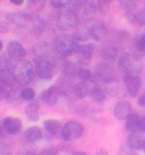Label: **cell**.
I'll list each match as a JSON object with an SVG mask.
<instances>
[{
  "label": "cell",
  "mask_w": 145,
  "mask_h": 155,
  "mask_svg": "<svg viewBox=\"0 0 145 155\" xmlns=\"http://www.w3.org/2000/svg\"><path fill=\"white\" fill-rule=\"evenodd\" d=\"M79 44L72 36L60 34L54 39V48L60 55L70 56L78 51Z\"/></svg>",
  "instance_id": "obj_1"
},
{
  "label": "cell",
  "mask_w": 145,
  "mask_h": 155,
  "mask_svg": "<svg viewBox=\"0 0 145 155\" xmlns=\"http://www.w3.org/2000/svg\"><path fill=\"white\" fill-rule=\"evenodd\" d=\"M35 70L33 64L29 60L23 59L15 67V75H16L17 83L19 85L27 87L34 81L35 78Z\"/></svg>",
  "instance_id": "obj_2"
},
{
  "label": "cell",
  "mask_w": 145,
  "mask_h": 155,
  "mask_svg": "<svg viewBox=\"0 0 145 155\" xmlns=\"http://www.w3.org/2000/svg\"><path fill=\"white\" fill-rule=\"evenodd\" d=\"M79 21L78 15L74 10L61 9L56 16V27L59 31L66 32L77 27Z\"/></svg>",
  "instance_id": "obj_3"
},
{
  "label": "cell",
  "mask_w": 145,
  "mask_h": 155,
  "mask_svg": "<svg viewBox=\"0 0 145 155\" xmlns=\"http://www.w3.org/2000/svg\"><path fill=\"white\" fill-rule=\"evenodd\" d=\"M35 72L41 79L51 80L54 75V64L47 56H37L35 58Z\"/></svg>",
  "instance_id": "obj_4"
},
{
  "label": "cell",
  "mask_w": 145,
  "mask_h": 155,
  "mask_svg": "<svg viewBox=\"0 0 145 155\" xmlns=\"http://www.w3.org/2000/svg\"><path fill=\"white\" fill-rule=\"evenodd\" d=\"M84 134V127L77 120H69L61 128V137L66 141L77 140L82 137Z\"/></svg>",
  "instance_id": "obj_5"
},
{
  "label": "cell",
  "mask_w": 145,
  "mask_h": 155,
  "mask_svg": "<svg viewBox=\"0 0 145 155\" xmlns=\"http://www.w3.org/2000/svg\"><path fill=\"white\" fill-rule=\"evenodd\" d=\"M120 68L124 73H136L141 69V61L138 56L131 55L125 52L120 55L119 59Z\"/></svg>",
  "instance_id": "obj_6"
},
{
  "label": "cell",
  "mask_w": 145,
  "mask_h": 155,
  "mask_svg": "<svg viewBox=\"0 0 145 155\" xmlns=\"http://www.w3.org/2000/svg\"><path fill=\"white\" fill-rule=\"evenodd\" d=\"M74 10H78L76 14L78 15L79 20L83 22H89L95 16L96 9L88 0H76V6Z\"/></svg>",
  "instance_id": "obj_7"
},
{
  "label": "cell",
  "mask_w": 145,
  "mask_h": 155,
  "mask_svg": "<svg viewBox=\"0 0 145 155\" xmlns=\"http://www.w3.org/2000/svg\"><path fill=\"white\" fill-rule=\"evenodd\" d=\"M95 75L100 81L109 83L117 79V74L114 67L108 62H100L95 67Z\"/></svg>",
  "instance_id": "obj_8"
},
{
  "label": "cell",
  "mask_w": 145,
  "mask_h": 155,
  "mask_svg": "<svg viewBox=\"0 0 145 155\" xmlns=\"http://www.w3.org/2000/svg\"><path fill=\"white\" fill-rule=\"evenodd\" d=\"M124 84L127 92L130 95L132 98L137 96V94L139 93V90L141 88V80L140 78L132 73H125L124 77Z\"/></svg>",
  "instance_id": "obj_9"
},
{
  "label": "cell",
  "mask_w": 145,
  "mask_h": 155,
  "mask_svg": "<svg viewBox=\"0 0 145 155\" xmlns=\"http://www.w3.org/2000/svg\"><path fill=\"white\" fill-rule=\"evenodd\" d=\"M7 54L9 58L17 61H21L26 56V50L25 48L17 41H11L7 45Z\"/></svg>",
  "instance_id": "obj_10"
},
{
  "label": "cell",
  "mask_w": 145,
  "mask_h": 155,
  "mask_svg": "<svg viewBox=\"0 0 145 155\" xmlns=\"http://www.w3.org/2000/svg\"><path fill=\"white\" fill-rule=\"evenodd\" d=\"M2 127L7 134L15 135V134H19L22 131L23 124L20 119L13 118V117H8V118H5L3 120Z\"/></svg>",
  "instance_id": "obj_11"
},
{
  "label": "cell",
  "mask_w": 145,
  "mask_h": 155,
  "mask_svg": "<svg viewBox=\"0 0 145 155\" xmlns=\"http://www.w3.org/2000/svg\"><path fill=\"white\" fill-rule=\"evenodd\" d=\"M89 32H90V37L96 41H104L109 34L107 26L104 23H102V22H97V23L90 26Z\"/></svg>",
  "instance_id": "obj_12"
},
{
  "label": "cell",
  "mask_w": 145,
  "mask_h": 155,
  "mask_svg": "<svg viewBox=\"0 0 145 155\" xmlns=\"http://www.w3.org/2000/svg\"><path fill=\"white\" fill-rule=\"evenodd\" d=\"M132 114V107L130 103L127 101H120L119 103L114 106V115L117 119L120 120H127L129 116Z\"/></svg>",
  "instance_id": "obj_13"
},
{
  "label": "cell",
  "mask_w": 145,
  "mask_h": 155,
  "mask_svg": "<svg viewBox=\"0 0 145 155\" xmlns=\"http://www.w3.org/2000/svg\"><path fill=\"white\" fill-rule=\"evenodd\" d=\"M17 84L16 75L7 67L0 68V85L5 88H12Z\"/></svg>",
  "instance_id": "obj_14"
},
{
  "label": "cell",
  "mask_w": 145,
  "mask_h": 155,
  "mask_svg": "<svg viewBox=\"0 0 145 155\" xmlns=\"http://www.w3.org/2000/svg\"><path fill=\"white\" fill-rule=\"evenodd\" d=\"M95 47L92 44H83L79 45L78 51L75 54H77L78 60L81 63H87L89 62L93 58Z\"/></svg>",
  "instance_id": "obj_15"
},
{
  "label": "cell",
  "mask_w": 145,
  "mask_h": 155,
  "mask_svg": "<svg viewBox=\"0 0 145 155\" xmlns=\"http://www.w3.org/2000/svg\"><path fill=\"white\" fill-rule=\"evenodd\" d=\"M58 96H59L58 88H56L54 86H51L43 92V94L41 95V101L44 105L53 106L55 105L57 100H58Z\"/></svg>",
  "instance_id": "obj_16"
},
{
  "label": "cell",
  "mask_w": 145,
  "mask_h": 155,
  "mask_svg": "<svg viewBox=\"0 0 145 155\" xmlns=\"http://www.w3.org/2000/svg\"><path fill=\"white\" fill-rule=\"evenodd\" d=\"M7 21L16 26H25L28 22L32 20V16L28 13L22 12H12L6 15Z\"/></svg>",
  "instance_id": "obj_17"
},
{
  "label": "cell",
  "mask_w": 145,
  "mask_h": 155,
  "mask_svg": "<svg viewBox=\"0 0 145 155\" xmlns=\"http://www.w3.org/2000/svg\"><path fill=\"white\" fill-rule=\"evenodd\" d=\"M145 143V138L141 134V131L131 132V134L128 137L127 145L132 150H141L143 148Z\"/></svg>",
  "instance_id": "obj_18"
},
{
  "label": "cell",
  "mask_w": 145,
  "mask_h": 155,
  "mask_svg": "<svg viewBox=\"0 0 145 155\" xmlns=\"http://www.w3.org/2000/svg\"><path fill=\"white\" fill-rule=\"evenodd\" d=\"M24 138L28 143H36L43 138V130L39 127H31L25 131Z\"/></svg>",
  "instance_id": "obj_19"
},
{
  "label": "cell",
  "mask_w": 145,
  "mask_h": 155,
  "mask_svg": "<svg viewBox=\"0 0 145 155\" xmlns=\"http://www.w3.org/2000/svg\"><path fill=\"white\" fill-rule=\"evenodd\" d=\"M89 83L91 82L82 80L75 84V86L73 87V93L78 99H84V98L89 96L91 90V86Z\"/></svg>",
  "instance_id": "obj_20"
},
{
  "label": "cell",
  "mask_w": 145,
  "mask_h": 155,
  "mask_svg": "<svg viewBox=\"0 0 145 155\" xmlns=\"http://www.w3.org/2000/svg\"><path fill=\"white\" fill-rule=\"evenodd\" d=\"M39 112H40V105L37 102H31L25 108L26 115L29 118V120H32V122H37L40 119Z\"/></svg>",
  "instance_id": "obj_21"
},
{
  "label": "cell",
  "mask_w": 145,
  "mask_h": 155,
  "mask_svg": "<svg viewBox=\"0 0 145 155\" xmlns=\"http://www.w3.org/2000/svg\"><path fill=\"white\" fill-rule=\"evenodd\" d=\"M101 55L107 61H114L116 60L117 56V51L112 45H105L104 47L101 48Z\"/></svg>",
  "instance_id": "obj_22"
},
{
  "label": "cell",
  "mask_w": 145,
  "mask_h": 155,
  "mask_svg": "<svg viewBox=\"0 0 145 155\" xmlns=\"http://www.w3.org/2000/svg\"><path fill=\"white\" fill-rule=\"evenodd\" d=\"M105 85H106V89H105L106 92L109 93L110 95L117 98H120L123 95V86L117 81V79L109 83H106Z\"/></svg>",
  "instance_id": "obj_23"
},
{
  "label": "cell",
  "mask_w": 145,
  "mask_h": 155,
  "mask_svg": "<svg viewBox=\"0 0 145 155\" xmlns=\"http://www.w3.org/2000/svg\"><path fill=\"white\" fill-rule=\"evenodd\" d=\"M89 95L91 99L96 102V103H102L106 99V90L102 88L101 86L94 85L93 87H91Z\"/></svg>",
  "instance_id": "obj_24"
},
{
  "label": "cell",
  "mask_w": 145,
  "mask_h": 155,
  "mask_svg": "<svg viewBox=\"0 0 145 155\" xmlns=\"http://www.w3.org/2000/svg\"><path fill=\"white\" fill-rule=\"evenodd\" d=\"M140 117L136 113H132V114L127 119V124H125V127L127 130L130 132L139 131V120Z\"/></svg>",
  "instance_id": "obj_25"
},
{
  "label": "cell",
  "mask_w": 145,
  "mask_h": 155,
  "mask_svg": "<svg viewBox=\"0 0 145 155\" xmlns=\"http://www.w3.org/2000/svg\"><path fill=\"white\" fill-rule=\"evenodd\" d=\"M44 127L45 130L51 134H57L60 131L61 132V124L57 120H48L44 123Z\"/></svg>",
  "instance_id": "obj_26"
},
{
  "label": "cell",
  "mask_w": 145,
  "mask_h": 155,
  "mask_svg": "<svg viewBox=\"0 0 145 155\" xmlns=\"http://www.w3.org/2000/svg\"><path fill=\"white\" fill-rule=\"evenodd\" d=\"M51 5L57 10L72 9L76 6V0H51Z\"/></svg>",
  "instance_id": "obj_27"
},
{
  "label": "cell",
  "mask_w": 145,
  "mask_h": 155,
  "mask_svg": "<svg viewBox=\"0 0 145 155\" xmlns=\"http://www.w3.org/2000/svg\"><path fill=\"white\" fill-rule=\"evenodd\" d=\"M72 37L77 41H87L90 39V32H89V28H78L76 29Z\"/></svg>",
  "instance_id": "obj_28"
},
{
  "label": "cell",
  "mask_w": 145,
  "mask_h": 155,
  "mask_svg": "<svg viewBox=\"0 0 145 155\" xmlns=\"http://www.w3.org/2000/svg\"><path fill=\"white\" fill-rule=\"evenodd\" d=\"M7 100H8L9 103H20V102L23 100V98L21 96V91H19L18 89L15 88V86L10 88V91L8 92V95H7Z\"/></svg>",
  "instance_id": "obj_29"
},
{
  "label": "cell",
  "mask_w": 145,
  "mask_h": 155,
  "mask_svg": "<svg viewBox=\"0 0 145 155\" xmlns=\"http://www.w3.org/2000/svg\"><path fill=\"white\" fill-rule=\"evenodd\" d=\"M135 48L140 54L145 55V34H140L135 38Z\"/></svg>",
  "instance_id": "obj_30"
},
{
  "label": "cell",
  "mask_w": 145,
  "mask_h": 155,
  "mask_svg": "<svg viewBox=\"0 0 145 155\" xmlns=\"http://www.w3.org/2000/svg\"><path fill=\"white\" fill-rule=\"evenodd\" d=\"M78 77L84 81H88V82H93L94 81V77L93 74L90 70L86 69V68H80L78 71Z\"/></svg>",
  "instance_id": "obj_31"
},
{
  "label": "cell",
  "mask_w": 145,
  "mask_h": 155,
  "mask_svg": "<svg viewBox=\"0 0 145 155\" xmlns=\"http://www.w3.org/2000/svg\"><path fill=\"white\" fill-rule=\"evenodd\" d=\"M21 96L23 98V100L26 101H31L33 100L36 96V93L34 91L33 88H30V87H25L24 89L21 91Z\"/></svg>",
  "instance_id": "obj_32"
},
{
  "label": "cell",
  "mask_w": 145,
  "mask_h": 155,
  "mask_svg": "<svg viewBox=\"0 0 145 155\" xmlns=\"http://www.w3.org/2000/svg\"><path fill=\"white\" fill-rule=\"evenodd\" d=\"M120 4L124 9L130 12V11H133L135 9L136 0H120Z\"/></svg>",
  "instance_id": "obj_33"
},
{
  "label": "cell",
  "mask_w": 145,
  "mask_h": 155,
  "mask_svg": "<svg viewBox=\"0 0 145 155\" xmlns=\"http://www.w3.org/2000/svg\"><path fill=\"white\" fill-rule=\"evenodd\" d=\"M98 9L100 13L103 15L108 14L110 10V3L109 0H99L98 1Z\"/></svg>",
  "instance_id": "obj_34"
},
{
  "label": "cell",
  "mask_w": 145,
  "mask_h": 155,
  "mask_svg": "<svg viewBox=\"0 0 145 155\" xmlns=\"http://www.w3.org/2000/svg\"><path fill=\"white\" fill-rule=\"evenodd\" d=\"M80 68L76 67V65L72 63H67V64H64V72L68 75H71V76H74L75 74H78V71Z\"/></svg>",
  "instance_id": "obj_35"
},
{
  "label": "cell",
  "mask_w": 145,
  "mask_h": 155,
  "mask_svg": "<svg viewBox=\"0 0 145 155\" xmlns=\"http://www.w3.org/2000/svg\"><path fill=\"white\" fill-rule=\"evenodd\" d=\"M10 31L9 23L6 21H0V33L1 34H7Z\"/></svg>",
  "instance_id": "obj_36"
},
{
  "label": "cell",
  "mask_w": 145,
  "mask_h": 155,
  "mask_svg": "<svg viewBox=\"0 0 145 155\" xmlns=\"http://www.w3.org/2000/svg\"><path fill=\"white\" fill-rule=\"evenodd\" d=\"M8 95V91L5 89V87H3L2 85H0V101L5 100Z\"/></svg>",
  "instance_id": "obj_37"
},
{
  "label": "cell",
  "mask_w": 145,
  "mask_h": 155,
  "mask_svg": "<svg viewBox=\"0 0 145 155\" xmlns=\"http://www.w3.org/2000/svg\"><path fill=\"white\" fill-rule=\"evenodd\" d=\"M41 154L43 155H56L57 150L54 148H45L41 151Z\"/></svg>",
  "instance_id": "obj_38"
},
{
  "label": "cell",
  "mask_w": 145,
  "mask_h": 155,
  "mask_svg": "<svg viewBox=\"0 0 145 155\" xmlns=\"http://www.w3.org/2000/svg\"><path fill=\"white\" fill-rule=\"evenodd\" d=\"M139 131L145 132V116L140 117V120H139Z\"/></svg>",
  "instance_id": "obj_39"
},
{
  "label": "cell",
  "mask_w": 145,
  "mask_h": 155,
  "mask_svg": "<svg viewBox=\"0 0 145 155\" xmlns=\"http://www.w3.org/2000/svg\"><path fill=\"white\" fill-rule=\"evenodd\" d=\"M138 106L140 108H145V95H141L138 98Z\"/></svg>",
  "instance_id": "obj_40"
},
{
  "label": "cell",
  "mask_w": 145,
  "mask_h": 155,
  "mask_svg": "<svg viewBox=\"0 0 145 155\" xmlns=\"http://www.w3.org/2000/svg\"><path fill=\"white\" fill-rule=\"evenodd\" d=\"M9 1L12 3V4L17 5V6H21L23 5V3H24V0H9Z\"/></svg>",
  "instance_id": "obj_41"
},
{
  "label": "cell",
  "mask_w": 145,
  "mask_h": 155,
  "mask_svg": "<svg viewBox=\"0 0 145 155\" xmlns=\"http://www.w3.org/2000/svg\"><path fill=\"white\" fill-rule=\"evenodd\" d=\"M29 1L31 3H39V2L41 1V0H29Z\"/></svg>",
  "instance_id": "obj_42"
},
{
  "label": "cell",
  "mask_w": 145,
  "mask_h": 155,
  "mask_svg": "<svg viewBox=\"0 0 145 155\" xmlns=\"http://www.w3.org/2000/svg\"><path fill=\"white\" fill-rule=\"evenodd\" d=\"M2 48H3V44H2V41H0V51L2 50Z\"/></svg>",
  "instance_id": "obj_43"
},
{
  "label": "cell",
  "mask_w": 145,
  "mask_h": 155,
  "mask_svg": "<svg viewBox=\"0 0 145 155\" xmlns=\"http://www.w3.org/2000/svg\"><path fill=\"white\" fill-rule=\"evenodd\" d=\"M143 150H144V152H145V143H144V146H143V148H142Z\"/></svg>",
  "instance_id": "obj_44"
},
{
  "label": "cell",
  "mask_w": 145,
  "mask_h": 155,
  "mask_svg": "<svg viewBox=\"0 0 145 155\" xmlns=\"http://www.w3.org/2000/svg\"><path fill=\"white\" fill-rule=\"evenodd\" d=\"M0 135H1V127H0Z\"/></svg>",
  "instance_id": "obj_45"
},
{
  "label": "cell",
  "mask_w": 145,
  "mask_h": 155,
  "mask_svg": "<svg viewBox=\"0 0 145 155\" xmlns=\"http://www.w3.org/2000/svg\"><path fill=\"white\" fill-rule=\"evenodd\" d=\"M1 1H2V0H0V2H1Z\"/></svg>",
  "instance_id": "obj_46"
},
{
  "label": "cell",
  "mask_w": 145,
  "mask_h": 155,
  "mask_svg": "<svg viewBox=\"0 0 145 155\" xmlns=\"http://www.w3.org/2000/svg\"><path fill=\"white\" fill-rule=\"evenodd\" d=\"M109 1H110V0H109Z\"/></svg>",
  "instance_id": "obj_47"
}]
</instances>
